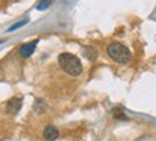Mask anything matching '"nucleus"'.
Returning a JSON list of instances; mask_svg holds the SVG:
<instances>
[{
  "instance_id": "obj_5",
  "label": "nucleus",
  "mask_w": 156,
  "mask_h": 141,
  "mask_svg": "<svg viewBox=\"0 0 156 141\" xmlns=\"http://www.w3.org/2000/svg\"><path fill=\"white\" fill-rule=\"evenodd\" d=\"M43 137H44V140L48 141H55L59 138V130L55 126H48L43 130Z\"/></svg>"
},
{
  "instance_id": "obj_8",
  "label": "nucleus",
  "mask_w": 156,
  "mask_h": 141,
  "mask_svg": "<svg viewBox=\"0 0 156 141\" xmlns=\"http://www.w3.org/2000/svg\"><path fill=\"white\" fill-rule=\"evenodd\" d=\"M53 0H40V3L37 5V10H46L49 6L52 5Z\"/></svg>"
},
{
  "instance_id": "obj_1",
  "label": "nucleus",
  "mask_w": 156,
  "mask_h": 141,
  "mask_svg": "<svg viewBox=\"0 0 156 141\" xmlns=\"http://www.w3.org/2000/svg\"><path fill=\"white\" fill-rule=\"evenodd\" d=\"M57 61H59V66L62 67V70L65 73H67L69 76L77 77L83 71L82 61L79 60V57L72 54V53H62V54H59Z\"/></svg>"
},
{
  "instance_id": "obj_10",
  "label": "nucleus",
  "mask_w": 156,
  "mask_h": 141,
  "mask_svg": "<svg viewBox=\"0 0 156 141\" xmlns=\"http://www.w3.org/2000/svg\"><path fill=\"white\" fill-rule=\"evenodd\" d=\"M115 118H118V120H126V116L122 113V110H119V108H115V113H113Z\"/></svg>"
},
{
  "instance_id": "obj_7",
  "label": "nucleus",
  "mask_w": 156,
  "mask_h": 141,
  "mask_svg": "<svg viewBox=\"0 0 156 141\" xmlns=\"http://www.w3.org/2000/svg\"><path fill=\"white\" fill-rule=\"evenodd\" d=\"M46 108H48V106H46V103L42 99H36V101H34V110L37 113H43Z\"/></svg>"
},
{
  "instance_id": "obj_4",
  "label": "nucleus",
  "mask_w": 156,
  "mask_h": 141,
  "mask_svg": "<svg viewBox=\"0 0 156 141\" xmlns=\"http://www.w3.org/2000/svg\"><path fill=\"white\" fill-rule=\"evenodd\" d=\"M39 40H33V42L30 43H26V44H23V46L19 49V54L22 57H30L32 54L34 53V50H36V46H37Z\"/></svg>"
},
{
  "instance_id": "obj_3",
  "label": "nucleus",
  "mask_w": 156,
  "mask_h": 141,
  "mask_svg": "<svg viewBox=\"0 0 156 141\" xmlns=\"http://www.w3.org/2000/svg\"><path fill=\"white\" fill-rule=\"evenodd\" d=\"M22 108V99L19 97H13V99H10L7 103H6V110H7V113L14 116V114L19 113V110Z\"/></svg>"
},
{
  "instance_id": "obj_9",
  "label": "nucleus",
  "mask_w": 156,
  "mask_h": 141,
  "mask_svg": "<svg viewBox=\"0 0 156 141\" xmlns=\"http://www.w3.org/2000/svg\"><path fill=\"white\" fill-rule=\"evenodd\" d=\"M29 23V19H23L22 22H19V23H16V24H13L12 27H9V30L7 32H14L16 29H19V27H22V26H24V24H27Z\"/></svg>"
},
{
  "instance_id": "obj_6",
  "label": "nucleus",
  "mask_w": 156,
  "mask_h": 141,
  "mask_svg": "<svg viewBox=\"0 0 156 141\" xmlns=\"http://www.w3.org/2000/svg\"><path fill=\"white\" fill-rule=\"evenodd\" d=\"M83 54H85L89 60H95L96 57H98V50H96L95 47H85V50H83Z\"/></svg>"
},
{
  "instance_id": "obj_2",
  "label": "nucleus",
  "mask_w": 156,
  "mask_h": 141,
  "mask_svg": "<svg viewBox=\"0 0 156 141\" xmlns=\"http://www.w3.org/2000/svg\"><path fill=\"white\" fill-rule=\"evenodd\" d=\"M108 56L119 64H126L132 59V53L125 44L119 42H113L108 46Z\"/></svg>"
}]
</instances>
